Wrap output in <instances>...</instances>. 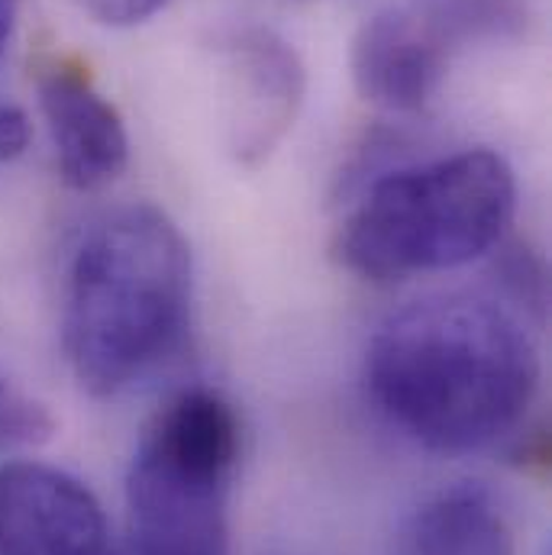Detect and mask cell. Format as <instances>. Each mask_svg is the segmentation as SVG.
Listing matches in <instances>:
<instances>
[{"mask_svg":"<svg viewBox=\"0 0 552 555\" xmlns=\"http://www.w3.org/2000/svg\"><path fill=\"white\" fill-rule=\"evenodd\" d=\"M540 388L537 346L485 294H429L391 313L365 352V391L401 436L472 455L511 436Z\"/></svg>","mask_w":552,"mask_h":555,"instance_id":"1","label":"cell"},{"mask_svg":"<svg viewBox=\"0 0 552 555\" xmlns=\"http://www.w3.org/2000/svg\"><path fill=\"white\" fill-rule=\"evenodd\" d=\"M191 249L155 204H127L81 236L65 281L62 349L81 391L117 398L181 343Z\"/></svg>","mask_w":552,"mask_h":555,"instance_id":"2","label":"cell"},{"mask_svg":"<svg viewBox=\"0 0 552 555\" xmlns=\"http://www.w3.org/2000/svg\"><path fill=\"white\" fill-rule=\"evenodd\" d=\"M514 210L517 178L508 158L462 149L365 184L333 253L343 269L375 284L452 272L495 253Z\"/></svg>","mask_w":552,"mask_h":555,"instance_id":"3","label":"cell"},{"mask_svg":"<svg viewBox=\"0 0 552 555\" xmlns=\"http://www.w3.org/2000/svg\"><path fill=\"white\" fill-rule=\"evenodd\" d=\"M240 416L210 388L165 401L127 472V533L111 555H227Z\"/></svg>","mask_w":552,"mask_h":555,"instance_id":"4","label":"cell"},{"mask_svg":"<svg viewBox=\"0 0 552 555\" xmlns=\"http://www.w3.org/2000/svg\"><path fill=\"white\" fill-rule=\"evenodd\" d=\"M220 65L227 149L243 168L272 158L307 94V68L297 49L269 26L236 23L214 36Z\"/></svg>","mask_w":552,"mask_h":555,"instance_id":"5","label":"cell"},{"mask_svg":"<svg viewBox=\"0 0 552 555\" xmlns=\"http://www.w3.org/2000/svg\"><path fill=\"white\" fill-rule=\"evenodd\" d=\"M107 550L104 507L81 478L36 459L0 465V555H107Z\"/></svg>","mask_w":552,"mask_h":555,"instance_id":"6","label":"cell"},{"mask_svg":"<svg viewBox=\"0 0 552 555\" xmlns=\"http://www.w3.org/2000/svg\"><path fill=\"white\" fill-rule=\"evenodd\" d=\"M36 91L62 181L75 191H101L117 181L130 162V137L91 75L59 59L39 72Z\"/></svg>","mask_w":552,"mask_h":555,"instance_id":"7","label":"cell"},{"mask_svg":"<svg viewBox=\"0 0 552 555\" xmlns=\"http://www.w3.org/2000/svg\"><path fill=\"white\" fill-rule=\"evenodd\" d=\"M449 59L452 52L414 7H388L356 29L349 68L362 101L391 114H416L436 98Z\"/></svg>","mask_w":552,"mask_h":555,"instance_id":"8","label":"cell"},{"mask_svg":"<svg viewBox=\"0 0 552 555\" xmlns=\"http://www.w3.org/2000/svg\"><path fill=\"white\" fill-rule=\"evenodd\" d=\"M395 555H517V543L495 494L462 481L429 494L405 520Z\"/></svg>","mask_w":552,"mask_h":555,"instance_id":"9","label":"cell"},{"mask_svg":"<svg viewBox=\"0 0 552 555\" xmlns=\"http://www.w3.org/2000/svg\"><path fill=\"white\" fill-rule=\"evenodd\" d=\"M411 7L449 52L478 42H511L530 26L527 0H414Z\"/></svg>","mask_w":552,"mask_h":555,"instance_id":"10","label":"cell"},{"mask_svg":"<svg viewBox=\"0 0 552 555\" xmlns=\"http://www.w3.org/2000/svg\"><path fill=\"white\" fill-rule=\"evenodd\" d=\"M55 420L46 404L33 401L0 375V452L39 446L52 436Z\"/></svg>","mask_w":552,"mask_h":555,"instance_id":"11","label":"cell"},{"mask_svg":"<svg viewBox=\"0 0 552 555\" xmlns=\"http://www.w3.org/2000/svg\"><path fill=\"white\" fill-rule=\"evenodd\" d=\"M498 275L504 291L527 310L543 313L547 307V275L543 266L527 249H508V256L498 266Z\"/></svg>","mask_w":552,"mask_h":555,"instance_id":"12","label":"cell"},{"mask_svg":"<svg viewBox=\"0 0 552 555\" xmlns=\"http://www.w3.org/2000/svg\"><path fill=\"white\" fill-rule=\"evenodd\" d=\"M88 16H94L98 23L104 26H117V29H127V26H137L152 20L155 13H162L171 0H75Z\"/></svg>","mask_w":552,"mask_h":555,"instance_id":"13","label":"cell"},{"mask_svg":"<svg viewBox=\"0 0 552 555\" xmlns=\"http://www.w3.org/2000/svg\"><path fill=\"white\" fill-rule=\"evenodd\" d=\"M29 137H33V127H29L26 111L0 98V165L16 162L29 149Z\"/></svg>","mask_w":552,"mask_h":555,"instance_id":"14","label":"cell"},{"mask_svg":"<svg viewBox=\"0 0 552 555\" xmlns=\"http://www.w3.org/2000/svg\"><path fill=\"white\" fill-rule=\"evenodd\" d=\"M16 13H20V0H0V59L13 39L16 29Z\"/></svg>","mask_w":552,"mask_h":555,"instance_id":"15","label":"cell"},{"mask_svg":"<svg viewBox=\"0 0 552 555\" xmlns=\"http://www.w3.org/2000/svg\"><path fill=\"white\" fill-rule=\"evenodd\" d=\"M107 555H111V550H107Z\"/></svg>","mask_w":552,"mask_h":555,"instance_id":"16","label":"cell"}]
</instances>
